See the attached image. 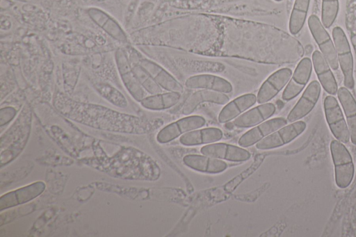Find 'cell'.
Here are the masks:
<instances>
[{"mask_svg": "<svg viewBox=\"0 0 356 237\" xmlns=\"http://www.w3.org/2000/svg\"><path fill=\"white\" fill-rule=\"evenodd\" d=\"M54 106L67 118L95 129L124 133L143 131L138 117L102 106L75 101L62 93L55 96Z\"/></svg>", "mask_w": 356, "mask_h": 237, "instance_id": "1", "label": "cell"}, {"mask_svg": "<svg viewBox=\"0 0 356 237\" xmlns=\"http://www.w3.org/2000/svg\"><path fill=\"white\" fill-rule=\"evenodd\" d=\"M330 152L334 165L335 182L340 188H346L351 183L355 172L352 156L343 143L332 140Z\"/></svg>", "mask_w": 356, "mask_h": 237, "instance_id": "2", "label": "cell"}, {"mask_svg": "<svg viewBox=\"0 0 356 237\" xmlns=\"http://www.w3.org/2000/svg\"><path fill=\"white\" fill-rule=\"evenodd\" d=\"M332 38L337 52L338 63L344 77V85L348 89L355 85L353 78V58L351 49L343 30L336 26L332 30Z\"/></svg>", "mask_w": 356, "mask_h": 237, "instance_id": "3", "label": "cell"}, {"mask_svg": "<svg viewBox=\"0 0 356 237\" xmlns=\"http://www.w3.org/2000/svg\"><path fill=\"white\" fill-rule=\"evenodd\" d=\"M325 118L334 138L343 144L349 142L350 132L342 111L337 99L327 96L323 102Z\"/></svg>", "mask_w": 356, "mask_h": 237, "instance_id": "4", "label": "cell"}, {"mask_svg": "<svg viewBox=\"0 0 356 237\" xmlns=\"http://www.w3.org/2000/svg\"><path fill=\"white\" fill-rule=\"evenodd\" d=\"M309 31L318 45L321 52L323 54L330 67L336 70L339 67V63L333 42L325 28V26L315 15H312L308 18Z\"/></svg>", "mask_w": 356, "mask_h": 237, "instance_id": "5", "label": "cell"}, {"mask_svg": "<svg viewBox=\"0 0 356 237\" xmlns=\"http://www.w3.org/2000/svg\"><path fill=\"white\" fill-rule=\"evenodd\" d=\"M306 123L298 120L285 125L256 144L260 150L275 149L286 145L299 136L306 129Z\"/></svg>", "mask_w": 356, "mask_h": 237, "instance_id": "6", "label": "cell"}, {"mask_svg": "<svg viewBox=\"0 0 356 237\" xmlns=\"http://www.w3.org/2000/svg\"><path fill=\"white\" fill-rule=\"evenodd\" d=\"M206 120L200 115H188L173 122L163 128L156 136L159 143L169 142L181 135L204 126Z\"/></svg>", "mask_w": 356, "mask_h": 237, "instance_id": "7", "label": "cell"}, {"mask_svg": "<svg viewBox=\"0 0 356 237\" xmlns=\"http://www.w3.org/2000/svg\"><path fill=\"white\" fill-rule=\"evenodd\" d=\"M312 71V63L311 59L307 57L302 58L296 66L282 92V99L290 101L297 97L307 84Z\"/></svg>", "mask_w": 356, "mask_h": 237, "instance_id": "8", "label": "cell"}, {"mask_svg": "<svg viewBox=\"0 0 356 237\" xmlns=\"http://www.w3.org/2000/svg\"><path fill=\"white\" fill-rule=\"evenodd\" d=\"M292 76L291 69L281 68L271 74L261 85L257 96L259 104L268 102L286 85Z\"/></svg>", "mask_w": 356, "mask_h": 237, "instance_id": "9", "label": "cell"}, {"mask_svg": "<svg viewBox=\"0 0 356 237\" xmlns=\"http://www.w3.org/2000/svg\"><path fill=\"white\" fill-rule=\"evenodd\" d=\"M321 84L312 81L304 90L302 96L287 116L289 122L298 121L308 115L317 103L321 94Z\"/></svg>", "mask_w": 356, "mask_h": 237, "instance_id": "10", "label": "cell"}, {"mask_svg": "<svg viewBox=\"0 0 356 237\" xmlns=\"http://www.w3.org/2000/svg\"><path fill=\"white\" fill-rule=\"evenodd\" d=\"M202 154L232 162H243L250 159V153L241 147L217 142L203 146L200 149Z\"/></svg>", "mask_w": 356, "mask_h": 237, "instance_id": "11", "label": "cell"}, {"mask_svg": "<svg viewBox=\"0 0 356 237\" xmlns=\"http://www.w3.org/2000/svg\"><path fill=\"white\" fill-rule=\"evenodd\" d=\"M284 117H275L266 120L246 131L239 138L238 143L241 147H248L287 124Z\"/></svg>", "mask_w": 356, "mask_h": 237, "instance_id": "12", "label": "cell"}, {"mask_svg": "<svg viewBox=\"0 0 356 237\" xmlns=\"http://www.w3.org/2000/svg\"><path fill=\"white\" fill-rule=\"evenodd\" d=\"M154 79L157 84L168 92L182 93L184 88L181 84L167 70L157 63L145 58L138 63Z\"/></svg>", "mask_w": 356, "mask_h": 237, "instance_id": "13", "label": "cell"}, {"mask_svg": "<svg viewBox=\"0 0 356 237\" xmlns=\"http://www.w3.org/2000/svg\"><path fill=\"white\" fill-rule=\"evenodd\" d=\"M275 106L273 103L260 104L238 116L232 124L237 128L253 127L267 120L275 114Z\"/></svg>", "mask_w": 356, "mask_h": 237, "instance_id": "14", "label": "cell"}, {"mask_svg": "<svg viewBox=\"0 0 356 237\" xmlns=\"http://www.w3.org/2000/svg\"><path fill=\"white\" fill-rule=\"evenodd\" d=\"M190 89H205L225 94L230 93L233 87L227 79L213 74H203L190 76L185 82Z\"/></svg>", "mask_w": 356, "mask_h": 237, "instance_id": "15", "label": "cell"}, {"mask_svg": "<svg viewBox=\"0 0 356 237\" xmlns=\"http://www.w3.org/2000/svg\"><path fill=\"white\" fill-rule=\"evenodd\" d=\"M229 101V97L222 92L200 89L193 93L183 105L181 113L184 115H189L202 103L209 102L225 105Z\"/></svg>", "mask_w": 356, "mask_h": 237, "instance_id": "16", "label": "cell"}, {"mask_svg": "<svg viewBox=\"0 0 356 237\" xmlns=\"http://www.w3.org/2000/svg\"><path fill=\"white\" fill-rule=\"evenodd\" d=\"M312 65L323 89L330 95L337 94L338 86L334 76L325 56L318 50L312 54Z\"/></svg>", "mask_w": 356, "mask_h": 237, "instance_id": "17", "label": "cell"}, {"mask_svg": "<svg viewBox=\"0 0 356 237\" xmlns=\"http://www.w3.org/2000/svg\"><path fill=\"white\" fill-rule=\"evenodd\" d=\"M183 163L192 170L209 174L220 173L227 168V164L221 159L204 154L186 155Z\"/></svg>", "mask_w": 356, "mask_h": 237, "instance_id": "18", "label": "cell"}, {"mask_svg": "<svg viewBox=\"0 0 356 237\" xmlns=\"http://www.w3.org/2000/svg\"><path fill=\"white\" fill-rule=\"evenodd\" d=\"M117 63L122 79L127 89L137 101H140L145 97L144 90L130 67L123 50H119L117 53Z\"/></svg>", "mask_w": 356, "mask_h": 237, "instance_id": "19", "label": "cell"}, {"mask_svg": "<svg viewBox=\"0 0 356 237\" xmlns=\"http://www.w3.org/2000/svg\"><path fill=\"white\" fill-rule=\"evenodd\" d=\"M257 102V96L252 93L241 95L229 101L218 115L220 123H227L234 120Z\"/></svg>", "mask_w": 356, "mask_h": 237, "instance_id": "20", "label": "cell"}, {"mask_svg": "<svg viewBox=\"0 0 356 237\" xmlns=\"http://www.w3.org/2000/svg\"><path fill=\"white\" fill-rule=\"evenodd\" d=\"M222 136V130L217 127L197 129L181 135L179 142L184 146L211 144L219 141Z\"/></svg>", "mask_w": 356, "mask_h": 237, "instance_id": "21", "label": "cell"}, {"mask_svg": "<svg viewBox=\"0 0 356 237\" xmlns=\"http://www.w3.org/2000/svg\"><path fill=\"white\" fill-rule=\"evenodd\" d=\"M337 96L346 115L350 140L356 145V100L346 87L338 89Z\"/></svg>", "mask_w": 356, "mask_h": 237, "instance_id": "22", "label": "cell"}, {"mask_svg": "<svg viewBox=\"0 0 356 237\" xmlns=\"http://www.w3.org/2000/svg\"><path fill=\"white\" fill-rule=\"evenodd\" d=\"M44 185L38 182L23 188L2 196L1 199V207L5 208L13 206L16 204L29 201L39 195L44 190Z\"/></svg>", "mask_w": 356, "mask_h": 237, "instance_id": "23", "label": "cell"}, {"mask_svg": "<svg viewBox=\"0 0 356 237\" xmlns=\"http://www.w3.org/2000/svg\"><path fill=\"white\" fill-rule=\"evenodd\" d=\"M91 19L109 35L120 41H126V36L118 23L104 11L91 8L88 10Z\"/></svg>", "mask_w": 356, "mask_h": 237, "instance_id": "24", "label": "cell"}, {"mask_svg": "<svg viewBox=\"0 0 356 237\" xmlns=\"http://www.w3.org/2000/svg\"><path fill=\"white\" fill-rule=\"evenodd\" d=\"M181 98V93L168 92L145 97L140 101L141 105L149 110L161 111L176 105Z\"/></svg>", "mask_w": 356, "mask_h": 237, "instance_id": "25", "label": "cell"}, {"mask_svg": "<svg viewBox=\"0 0 356 237\" xmlns=\"http://www.w3.org/2000/svg\"><path fill=\"white\" fill-rule=\"evenodd\" d=\"M310 0H295L291 13L289 28L291 34L298 33L306 20Z\"/></svg>", "mask_w": 356, "mask_h": 237, "instance_id": "26", "label": "cell"}, {"mask_svg": "<svg viewBox=\"0 0 356 237\" xmlns=\"http://www.w3.org/2000/svg\"><path fill=\"white\" fill-rule=\"evenodd\" d=\"M131 68L141 85L148 92L152 95L161 93L162 88L139 63L134 64Z\"/></svg>", "mask_w": 356, "mask_h": 237, "instance_id": "27", "label": "cell"}, {"mask_svg": "<svg viewBox=\"0 0 356 237\" xmlns=\"http://www.w3.org/2000/svg\"><path fill=\"white\" fill-rule=\"evenodd\" d=\"M339 12V0H322L321 20L325 28L334 23Z\"/></svg>", "mask_w": 356, "mask_h": 237, "instance_id": "28", "label": "cell"}, {"mask_svg": "<svg viewBox=\"0 0 356 237\" xmlns=\"http://www.w3.org/2000/svg\"><path fill=\"white\" fill-rule=\"evenodd\" d=\"M97 90L99 93L113 104L124 107L127 106V101L124 96L116 89L107 84H97Z\"/></svg>", "mask_w": 356, "mask_h": 237, "instance_id": "29", "label": "cell"}, {"mask_svg": "<svg viewBox=\"0 0 356 237\" xmlns=\"http://www.w3.org/2000/svg\"><path fill=\"white\" fill-rule=\"evenodd\" d=\"M274 1H277V2H280V1H282V0H274Z\"/></svg>", "mask_w": 356, "mask_h": 237, "instance_id": "30", "label": "cell"}]
</instances>
